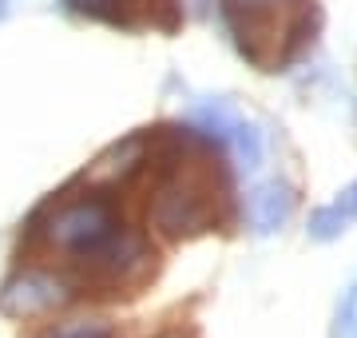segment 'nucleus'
Instances as JSON below:
<instances>
[{
    "label": "nucleus",
    "mask_w": 357,
    "mask_h": 338,
    "mask_svg": "<svg viewBox=\"0 0 357 338\" xmlns=\"http://www.w3.org/2000/svg\"><path fill=\"white\" fill-rule=\"evenodd\" d=\"M36 239L56 251L68 267H76L88 283L107 286H123L147 274L155 259L147 239L128 227L119 207L100 191L56 199L36 223Z\"/></svg>",
    "instance_id": "nucleus-1"
},
{
    "label": "nucleus",
    "mask_w": 357,
    "mask_h": 338,
    "mask_svg": "<svg viewBox=\"0 0 357 338\" xmlns=\"http://www.w3.org/2000/svg\"><path fill=\"white\" fill-rule=\"evenodd\" d=\"M151 171L147 219L167 235H195L222 219V179L218 163H211L199 135L178 131L163 135L155 156H143Z\"/></svg>",
    "instance_id": "nucleus-2"
},
{
    "label": "nucleus",
    "mask_w": 357,
    "mask_h": 338,
    "mask_svg": "<svg viewBox=\"0 0 357 338\" xmlns=\"http://www.w3.org/2000/svg\"><path fill=\"white\" fill-rule=\"evenodd\" d=\"M222 16L250 64L282 68L314 28V0H222Z\"/></svg>",
    "instance_id": "nucleus-3"
},
{
    "label": "nucleus",
    "mask_w": 357,
    "mask_h": 338,
    "mask_svg": "<svg viewBox=\"0 0 357 338\" xmlns=\"http://www.w3.org/2000/svg\"><path fill=\"white\" fill-rule=\"evenodd\" d=\"M72 299V291L60 274L52 271H24L16 274L13 283L4 286V295H0V307L16 318H32V314H44L52 307H64Z\"/></svg>",
    "instance_id": "nucleus-4"
},
{
    "label": "nucleus",
    "mask_w": 357,
    "mask_h": 338,
    "mask_svg": "<svg viewBox=\"0 0 357 338\" xmlns=\"http://www.w3.org/2000/svg\"><path fill=\"white\" fill-rule=\"evenodd\" d=\"M199 131L203 135H211L215 143H222V147H234V156L243 159V168H258V159H262V140H258V131L246 124V119H238L234 112H230L227 104H203L199 108Z\"/></svg>",
    "instance_id": "nucleus-5"
},
{
    "label": "nucleus",
    "mask_w": 357,
    "mask_h": 338,
    "mask_svg": "<svg viewBox=\"0 0 357 338\" xmlns=\"http://www.w3.org/2000/svg\"><path fill=\"white\" fill-rule=\"evenodd\" d=\"M290 211H294V196H290V187H282V183H262L250 196V203H246V215H250V223L262 235L278 231L282 223L290 219Z\"/></svg>",
    "instance_id": "nucleus-6"
},
{
    "label": "nucleus",
    "mask_w": 357,
    "mask_h": 338,
    "mask_svg": "<svg viewBox=\"0 0 357 338\" xmlns=\"http://www.w3.org/2000/svg\"><path fill=\"white\" fill-rule=\"evenodd\" d=\"M354 223H357V183H349L333 203H326V207H318L310 215V235L321 239V243H330V239L349 231Z\"/></svg>",
    "instance_id": "nucleus-7"
},
{
    "label": "nucleus",
    "mask_w": 357,
    "mask_h": 338,
    "mask_svg": "<svg viewBox=\"0 0 357 338\" xmlns=\"http://www.w3.org/2000/svg\"><path fill=\"white\" fill-rule=\"evenodd\" d=\"M72 13L91 16V20H107V24H131V16L139 8V0H64Z\"/></svg>",
    "instance_id": "nucleus-8"
},
{
    "label": "nucleus",
    "mask_w": 357,
    "mask_h": 338,
    "mask_svg": "<svg viewBox=\"0 0 357 338\" xmlns=\"http://www.w3.org/2000/svg\"><path fill=\"white\" fill-rule=\"evenodd\" d=\"M44 338H115V330L107 323H72V326H56Z\"/></svg>",
    "instance_id": "nucleus-9"
},
{
    "label": "nucleus",
    "mask_w": 357,
    "mask_h": 338,
    "mask_svg": "<svg viewBox=\"0 0 357 338\" xmlns=\"http://www.w3.org/2000/svg\"><path fill=\"white\" fill-rule=\"evenodd\" d=\"M342 335L357 338V286L345 295V302H342Z\"/></svg>",
    "instance_id": "nucleus-10"
}]
</instances>
